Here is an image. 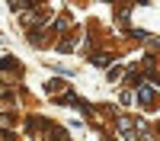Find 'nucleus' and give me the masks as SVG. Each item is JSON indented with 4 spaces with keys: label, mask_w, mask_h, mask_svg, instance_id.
I'll return each mask as SVG.
<instances>
[{
    "label": "nucleus",
    "mask_w": 160,
    "mask_h": 141,
    "mask_svg": "<svg viewBox=\"0 0 160 141\" xmlns=\"http://www.w3.org/2000/svg\"><path fill=\"white\" fill-rule=\"evenodd\" d=\"M138 99H141V106H148V109L157 106V93H154L151 87H141V90H138Z\"/></svg>",
    "instance_id": "1"
}]
</instances>
